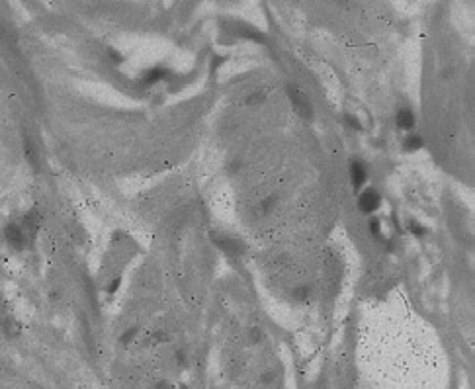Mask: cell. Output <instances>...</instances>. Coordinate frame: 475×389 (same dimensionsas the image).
Masks as SVG:
<instances>
[{"mask_svg":"<svg viewBox=\"0 0 475 389\" xmlns=\"http://www.w3.org/2000/svg\"><path fill=\"white\" fill-rule=\"evenodd\" d=\"M288 96H290V102H292V108L296 110L298 116H301L303 120H311L313 118V106H311V100L305 92H301L300 88L296 86H288Z\"/></svg>","mask_w":475,"mask_h":389,"instance_id":"1","label":"cell"},{"mask_svg":"<svg viewBox=\"0 0 475 389\" xmlns=\"http://www.w3.org/2000/svg\"><path fill=\"white\" fill-rule=\"evenodd\" d=\"M4 241H6V244H8L10 248H14V250H22V248L25 246V243H27V237H25V233H24V229H22L20 225L10 223V225H6V229H4Z\"/></svg>","mask_w":475,"mask_h":389,"instance_id":"2","label":"cell"},{"mask_svg":"<svg viewBox=\"0 0 475 389\" xmlns=\"http://www.w3.org/2000/svg\"><path fill=\"white\" fill-rule=\"evenodd\" d=\"M379 194H377V190H374V188H368L366 192H362L360 194V197H358V205H360V209L364 211V213H372V211H375L377 207H379Z\"/></svg>","mask_w":475,"mask_h":389,"instance_id":"3","label":"cell"},{"mask_svg":"<svg viewBox=\"0 0 475 389\" xmlns=\"http://www.w3.org/2000/svg\"><path fill=\"white\" fill-rule=\"evenodd\" d=\"M213 243H215L221 250H225L229 256H239V254H243V244H241L237 239L215 235V237H213Z\"/></svg>","mask_w":475,"mask_h":389,"instance_id":"4","label":"cell"},{"mask_svg":"<svg viewBox=\"0 0 475 389\" xmlns=\"http://www.w3.org/2000/svg\"><path fill=\"white\" fill-rule=\"evenodd\" d=\"M350 178H352L354 188H360V186L366 182V178H368V170H366L364 163L354 161V163L350 165Z\"/></svg>","mask_w":475,"mask_h":389,"instance_id":"5","label":"cell"},{"mask_svg":"<svg viewBox=\"0 0 475 389\" xmlns=\"http://www.w3.org/2000/svg\"><path fill=\"white\" fill-rule=\"evenodd\" d=\"M395 122H397V127H399V129L409 131V129H413V127H415L417 118H415V114H413L411 110H407V108H405V110H399V112H397Z\"/></svg>","mask_w":475,"mask_h":389,"instance_id":"6","label":"cell"},{"mask_svg":"<svg viewBox=\"0 0 475 389\" xmlns=\"http://www.w3.org/2000/svg\"><path fill=\"white\" fill-rule=\"evenodd\" d=\"M39 223H41L39 213H37V211H29V213L24 217V225H20V227L24 229L25 237H33V235L37 233V229H39Z\"/></svg>","mask_w":475,"mask_h":389,"instance_id":"7","label":"cell"},{"mask_svg":"<svg viewBox=\"0 0 475 389\" xmlns=\"http://www.w3.org/2000/svg\"><path fill=\"white\" fill-rule=\"evenodd\" d=\"M166 69H160V67H155V69H149L143 76V84H157L158 80H162L166 76Z\"/></svg>","mask_w":475,"mask_h":389,"instance_id":"8","label":"cell"},{"mask_svg":"<svg viewBox=\"0 0 475 389\" xmlns=\"http://www.w3.org/2000/svg\"><path fill=\"white\" fill-rule=\"evenodd\" d=\"M403 145H405L407 151H419L423 147V137L421 135H409Z\"/></svg>","mask_w":475,"mask_h":389,"instance_id":"9","label":"cell"},{"mask_svg":"<svg viewBox=\"0 0 475 389\" xmlns=\"http://www.w3.org/2000/svg\"><path fill=\"white\" fill-rule=\"evenodd\" d=\"M25 157L29 159L31 165H37V151H35V147L31 145V141H25Z\"/></svg>","mask_w":475,"mask_h":389,"instance_id":"10","label":"cell"},{"mask_svg":"<svg viewBox=\"0 0 475 389\" xmlns=\"http://www.w3.org/2000/svg\"><path fill=\"white\" fill-rule=\"evenodd\" d=\"M307 297H309V288H305V286H301L294 292V299H298V301H305Z\"/></svg>","mask_w":475,"mask_h":389,"instance_id":"11","label":"cell"},{"mask_svg":"<svg viewBox=\"0 0 475 389\" xmlns=\"http://www.w3.org/2000/svg\"><path fill=\"white\" fill-rule=\"evenodd\" d=\"M409 229H411V233H413L415 237H423V235H425V227H423L421 223H417V221H411V223H409Z\"/></svg>","mask_w":475,"mask_h":389,"instance_id":"12","label":"cell"},{"mask_svg":"<svg viewBox=\"0 0 475 389\" xmlns=\"http://www.w3.org/2000/svg\"><path fill=\"white\" fill-rule=\"evenodd\" d=\"M274 203H276V195H270V197H266V199L262 201V205H260V207H262L264 211H270V207H272Z\"/></svg>","mask_w":475,"mask_h":389,"instance_id":"13","label":"cell"},{"mask_svg":"<svg viewBox=\"0 0 475 389\" xmlns=\"http://www.w3.org/2000/svg\"><path fill=\"white\" fill-rule=\"evenodd\" d=\"M262 100H264V94L258 92V94H254V96H249V98H247V104H258V102H262Z\"/></svg>","mask_w":475,"mask_h":389,"instance_id":"14","label":"cell"},{"mask_svg":"<svg viewBox=\"0 0 475 389\" xmlns=\"http://www.w3.org/2000/svg\"><path fill=\"white\" fill-rule=\"evenodd\" d=\"M346 122L350 123V127H354V129H362V125H360V122H358L356 118H352V116H346Z\"/></svg>","mask_w":475,"mask_h":389,"instance_id":"15","label":"cell"},{"mask_svg":"<svg viewBox=\"0 0 475 389\" xmlns=\"http://www.w3.org/2000/svg\"><path fill=\"white\" fill-rule=\"evenodd\" d=\"M370 233H374V235L379 237V221H372L370 223Z\"/></svg>","mask_w":475,"mask_h":389,"instance_id":"16","label":"cell"},{"mask_svg":"<svg viewBox=\"0 0 475 389\" xmlns=\"http://www.w3.org/2000/svg\"><path fill=\"white\" fill-rule=\"evenodd\" d=\"M135 333H137V329H131V331H127V333H125V335L122 337V340H124V342H129V340H131V339L135 337Z\"/></svg>","mask_w":475,"mask_h":389,"instance_id":"17","label":"cell"},{"mask_svg":"<svg viewBox=\"0 0 475 389\" xmlns=\"http://www.w3.org/2000/svg\"><path fill=\"white\" fill-rule=\"evenodd\" d=\"M120 284H122V278H116V280H114V282L110 284V288H108V292H112V293H114V292H116V290L120 288Z\"/></svg>","mask_w":475,"mask_h":389,"instance_id":"18","label":"cell"},{"mask_svg":"<svg viewBox=\"0 0 475 389\" xmlns=\"http://www.w3.org/2000/svg\"><path fill=\"white\" fill-rule=\"evenodd\" d=\"M110 57H112V59H114V61H116V63H122V57H120V55H118V53H116V51H114V49H112V51H110Z\"/></svg>","mask_w":475,"mask_h":389,"instance_id":"19","label":"cell"},{"mask_svg":"<svg viewBox=\"0 0 475 389\" xmlns=\"http://www.w3.org/2000/svg\"><path fill=\"white\" fill-rule=\"evenodd\" d=\"M260 339V331L258 329H252V340H258Z\"/></svg>","mask_w":475,"mask_h":389,"instance_id":"20","label":"cell"}]
</instances>
